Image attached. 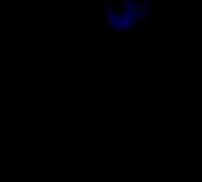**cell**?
<instances>
[{
  "mask_svg": "<svg viewBox=\"0 0 202 182\" xmlns=\"http://www.w3.org/2000/svg\"><path fill=\"white\" fill-rule=\"evenodd\" d=\"M137 12H140V13H142L144 17H147L149 13H150V7L149 6H146V7H142L140 11H137Z\"/></svg>",
  "mask_w": 202,
  "mask_h": 182,
  "instance_id": "2",
  "label": "cell"
},
{
  "mask_svg": "<svg viewBox=\"0 0 202 182\" xmlns=\"http://www.w3.org/2000/svg\"><path fill=\"white\" fill-rule=\"evenodd\" d=\"M108 13H109V7H103V15H104V18H107V15H108Z\"/></svg>",
  "mask_w": 202,
  "mask_h": 182,
  "instance_id": "5",
  "label": "cell"
},
{
  "mask_svg": "<svg viewBox=\"0 0 202 182\" xmlns=\"http://www.w3.org/2000/svg\"><path fill=\"white\" fill-rule=\"evenodd\" d=\"M136 19H137V21H140V23H144L146 17H144L142 13H140V12H136Z\"/></svg>",
  "mask_w": 202,
  "mask_h": 182,
  "instance_id": "3",
  "label": "cell"
},
{
  "mask_svg": "<svg viewBox=\"0 0 202 182\" xmlns=\"http://www.w3.org/2000/svg\"><path fill=\"white\" fill-rule=\"evenodd\" d=\"M130 4H131V1H128V0H121L119 7H121V9H122L123 12H129L130 9H131Z\"/></svg>",
  "mask_w": 202,
  "mask_h": 182,
  "instance_id": "1",
  "label": "cell"
},
{
  "mask_svg": "<svg viewBox=\"0 0 202 182\" xmlns=\"http://www.w3.org/2000/svg\"><path fill=\"white\" fill-rule=\"evenodd\" d=\"M124 31H125V30H124V28H122L121 26H116V28H115V30H113V32H115V33H123Z\"/></svg>",
  "mask_w": 202,
  "mask_h": 182,
  "instance_id": "4",
  "label": "cell"
}]
</instances>
